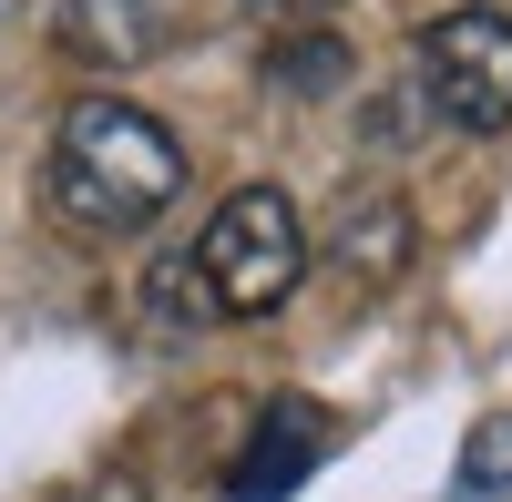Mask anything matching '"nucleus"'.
Masks as SVG:
<instances>
[{"label": "nucleus", "instance_id": "f257e3e1", "mask_svg": "<svg viewBox=\"0 0 512 502\" xmlns=\"http://www.w3.org/2000/svg\"><path fill=\"white\" fill-rule=\"evenodd\" d=\"M185 195V144L164 134L144 103L82 93L52 134V216L72 236H134Z\"/></svg>", "mask_w": 512, "mask_h": 502}, {"label": "nucleus", "instance_id": "f03ea898", "mask_svg": "<svg viewBox=\"0 0 512 502\" xmlns=\"http://www.w3.org/2000/svg\"><path fill=\"white\" fill-rule=\"evenodd\" d=\"M195 277L216 318H277L297 298V277H308V226H297V205L277 185H236L216 205V226L195 236Z\"/></svg>", "mask_w": 512, "mask_h": 502}, {"label": "nucleus", "instance_id": "7ed1b4c3", "mask_svg": "<svg viewBox=\"0 0 512 502\" xmlns=\"http://www.w3.org/2000/svg\"><path fill=\"white\" fill-rule=\"evenodd\" d=\"M420 103L451 134H502L512 123V21L502 11H441L420 31Z\"/></svg>", "mask_w": 512, "mask_h": 502}, {"label": "nucleus", "instance_id": "20e7f679", "mask_svg": "<svg viewBox=\"0 0 512 502\" xmlns=\"http://www.w3.org/2000/svg\"><path fill=\"white\" fill-rule=\"evenodd\" d=\"M318 462H328V421H318L308 400H277L267 421H256V441L236 451V482H226V492H236V502H287Z\"/></svg>", "mask_w": 512, "mask_h": 502}, {"label": "nucleus", "instance_id": "39448f33", "mask_svg": "<svg viewBox=\"0 0 512 502\" xmlns=\"http://www.w3.org/2000/svg\"><path fill=\"white\" fill-rule=\"evenodd\" d=\"M410 205L400 195H349L338 205V226H328V267L349 277V287H390L400 267H410Z\"/></svg>", "mask_w": 512, "mask_h": 502}, {"label": "nucleus", "instance_id": "423d86ee", "mask_svg": "<svg viewBox=\"0 0 512 502\" xmlns=\"http://www.w3.org/2000/svg\"><path fill=\"white\" fill-rule=\"evenodd\" d=\"M62 41L82 62H144L154 52V0H62Z\"/></svg>", "mask_w": 512, "mask_h": 502}, {"label": "nucleus", "instance_id": "0eeeda50", "mask_svg": "<svg viewBox=\"0 0 512 502\" xmlns=\"http://www.w3.org/2000/svg\"><path fill=\"white\" fill-rule=\"evenodd\" d=\"M267 82H277V93H338V82H349V41H338V31H287Z\"/></svg>", "mask_w": 512, "mask_h": 502}, {"label": "nucleus", "instance_id": "6e6552de", "mask_svg": "<svg viewBox=\"0 0 512 502\" xmlns=\"http://www.w3.org/2000/svg\"><path fill=\"white\" fill-rule=\"evenodd\" d=\"M461 502H512V410H492V421H472V441H461V472H451Z\"/></svg>", "mask_w": 512, "mask_h": 502}, {"label": "nucleus", "instance_id": "1a4fd4ad", "mask_svg": "<svg viewBox=\"0 0 512 502\" xmlns=\"http://www.w3.org/2000/svg\"><path fill=\"white\" fill-rule=\"evenodd\" d=\"M144 308H154V328H175V339H185V328H205V318H216V298H205L195 257H164V267L144 277Z\"/></svg>", "mask_w": 512, "mask_h": 502}, {"label": "nucleus", "instance_id": "9d476101", "mask_svg": "<svg viewBox=\"0 0 512 502\" xmlns=\"http://www.w3.org/2000/svg\"><path fill=\"white\" fill-rule=\"evenodd\" d=\"M82 502H144V482H134V472H103V482L82 492Z\"/></svg>", "mask_w": 512, "mask_h": 502}, {"label": "nucleus", "instance_id": "9b49d317", "mask_svg": "<svg viewBox=\"0 0 512 502\" xmlns=\"http://www.w3.org/2000/svg\"><path fill=\"white\" fill-rule=\"evenodd\" d=\"M256 11H277V21H318V11H338V0H256Z\"/></svg>", "mask_w": 512, "mask_h": 502}]
</instances>
